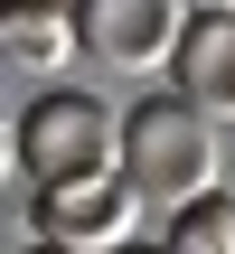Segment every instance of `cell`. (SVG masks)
I'll return each mask as SVG.
<instances>
[{
  "mask_svg": "<svg viewBox=\"0 0 235 254\" xmlns=\"http://www.w3.org/2000/svg\"><path fill=\"white\" fill-rule=\"evenodd\" d=\"M217 170H226V141H217V123L188 113L179 94H141V104L122 113V132H113V179L132 189V207L179 217V207L217 198Z\"/></svg>",
  "mask_w": 235,
  "mask_h": 254,
  "instance_id": "obj_1",
  "label": "cell"
},
{
  "mask_svg": "<svg viewBox=\"0 0 235 254\" xmlns=\"http://www.w3.org/2000/svg\"><path fill=\"white\" fill-rule=\"evenodd\" d=\"M113 132L122 113L85 85H47L9 113V160L28 170V189H66V179H113Z\"/></svg>",
  "mask_w": 235,
  "mask_h": 254,
  "instance_id": "obj_2",
  "label": "cell"
},
{
  "mask_svg": "<svg viewBox=\"0 0 235 254\" xmlns=\"http://www.w3.org/2000/svg\"><path fill=\"white\" fill-rule=\"evenodd\" d=\"M188 9L179 0H85L75 9V57L113 66V75H170Z\"/></svg>",
  "mask_w": 235,
  "mask_h": 254,
  "instance_id": "obj_3",
  "label": "cell"
},
{
  "mask_svg": "<svg viewBox=\"0 0 235 254\" xmlns=\"http://www.w3.org/2000/svg\"><path fill=\"white\" fill-rule=\"evenodd\" d=\"M28 236L57 245V254H113V245H132V189L122 179L28 189Z\"/></svg>",
  "mask_w": 235,
  "mask_h": 254,
  "instance_id": "obj_4",
  "label": "cell"
},
{
  "mask_svg": "<svg viewBox=\"0 0 235 254\" xmlns=\"http://www.w3.org/2000/svg\"><path fill=\"white\" fill-rule=\"evenodd\" d=\"M170 94L207 123H235V9H188L179 57H170Z\"/></svg>",
  "mask_w": 235,
  "mask_h": 254,
  "instance_id": "obj_5",
  "label": "cell"
},
{
  "mask_svg": "<svg viewBox=\"0 0 235 254\" xmlns=\"http://www.w3.org/2000/svg\"><path fill=\"white\" fill-rule=\"evenodd\" d=\"M0 66L9 75H38V94L75 66V9L57 0H9L0 9Z\"/></svg>",
  "mask_w": 235,
  "mask_h": 254,
  "instance_id": "obj_6",
  "label": "cell"
},
{
  "mask_svg": "<svg viewBox=\"0 0 235 254\" xmlns=\"http://www.w3.org/2000/svg\"><path fill=\"white\" fill-rule=\"evenodd\" d=\"M160 254H235V198H198V207H179L170 236H160Z\"/></svg>",
  "mask_w": 235,
  "mask_h": 254,
  "instance_id": "obj_7",
  "label": "cell"
},
{
  "mask_svg": "<svg viewBox=\"0 0 235 254\" xmlns=\"http://www.w3.org/2000/svg\"><path fill=\"white\" fill-rule=\"evenodd\" d=\"M9 170H19V160H9V113H0V179H9Z\"/></svg>",
  "mask_w": 235,
  "mask_h": 254,
  "instance_id": "obj_8",
  "label": "cell"
},
{
  "mask_svg": "<svg viewBox=\"0 0 235 254\" xmlns=\"http://www.w3.org/2000/svg\"><path fill=\"white\" fill-rule=\"evenodd\" d=\"M113 254H160V245H141V236H132V245H113Z\"/></svg>",
  "mask_w": 235,
  "mask_h": 254,
  "instance_id": "obj_9",
  "label": "cell"
},
{
  "mask_svg": "<svg viewBox=\"0 0 235 254\" xmlns=\"http://www.w3.org/2000/svg\"><path fill=\"white\" fill-rule=\"evenodd\" d=\"M28 254H57V245H28Z\"/></svg>",
  "mask_w": 235,
  "mask_h": 254,
  "instance_id": "obj_10",
  "label": "cell"
}]
</instances>
